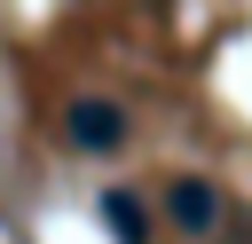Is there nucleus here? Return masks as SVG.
Listing matches in <instances>:
<instances>
[{"label":"nucleus","mask_w":252,"mask_h":244,"mask_svg":"<svg viewBox=\"0 0 252 244\" xmlns=\"http://www.w3.org/2000/svg\"><path fill=\"white\" fill-rule=\"evenodd\" d=\"M102 220H110L118 244H150V213H142L134 189H102Z\"/></svg>","instance_id":"7ed1b4c3"},{"label":"nucleus","mask_w":252,"mask_h":244,"mask_svg":"<svg viewBox=\"0 0 252 244\" xmlns=\"http://www.w3.org/2000/svg\"><path fill=\"white\" fill-rule=\"evenodd\" d=\"M63 134H71V150L110 157V150H126V110H118V102H102V94H79V102L63 110Z\"/></svg>","instance_id":"f257e3e1"},{"label":"nucleus","mask_w":252,"mask_h":244,"mask_svg":"<svg viewBox=\"0 0 252 244\" xmlns=\"http://www.w3.org/2000/svg\"><path fill=\"white\" fill-rule=\"evenodd\" d=\"M165 220H173L181 236H205V228L220 220V189H213L205 173H181V181H165Z\"/></svg>","instance_id":"f03ea898"}]
</instances>
